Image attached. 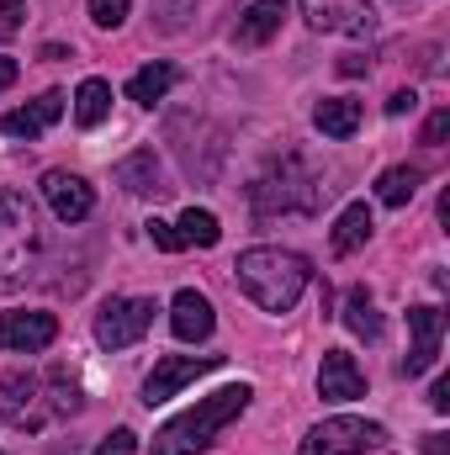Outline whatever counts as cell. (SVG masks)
<instances>
[{"mask_svg":"<svg viewBox=\"0 0 450 455\" xmlns=\"http://www.w3.org/2000/svg\"><path fill=\"white\" fill-rule=\"evenodd\" d=\"M48 387H53V397H48V403H53V413H64V419H69V413H80V403H85V397H80V381L69 376V365H53V371H48Z\"/></svg>","mask_w":450,"mask_h":455,"instance_id":"obj_25","label":"cell"},{"mask_svg":"<svg viewBox=\"0 0 450 455\" xmlns=\"http://www.w3.org/2000/svg\"><path fill=\"white\" fill-rule=\"evenodd\" d=\"M254 387L249 381H233V387H218L213 397H197V408H186L181 419H170L159 435H154V455H197L207 451L228 424L249 408Z\"/></svg>","mask_w":450,"mask_h":455,"instance_id":"obj_2","label":"cell"},{"mask_svg":"<svg viewBox=\"0 0 450 455\" xmlns=\"http://www.w3.org/2000/svg\"><path fill=\"white\" fill-rule=\"evenodd\" d=\"M318 397H329V403H355V397H366V371L355 365L350 349H324V365H318Z\"/></svg>","mask_w":450,"mask_h":455,"instance_id":"obj_12","label":"cell"},{"mask_svg":"<svg viewBox=\"0 0 450 455\" xmlns=\"http://www.w3.org/2000/svg\"><path fill=\"white\" fill-rule=\"evenodd\" d=\"M21 16H27V5H21V0H0V32H16V27H21Z\"/></svg>","mask_w":450,"mask_h":455,"instance_id":"obj_31","label":"cell"},{"mask_svg":"<svg viewBox=\"0 0 450 455\" xmlns=\"http://www.w3.org/2000/svg\"><path fill=\"white\" fill-rule=\"evenodd\" d=\"M446 132H450V112L440 107V112L424 122V143H430V148H440V143H446Z\"/></svg>","mask_w":450,"mask_h":455,"instance_id":"obj_30","label":"cell"},{"mask_svg":"<svg viewBox=\"0 0 450 455\" xmlns=\"http://www.w3.org/2000/svg\"><path fill=\"white\" fill-rule=\"evenodd\" d=\"M218 365H223V355H159L154 371H149V381H143V403L159 408V403H170L181 387H191L197 376H207V371H218Z\"/></svg>","mask_w":450,"mask_h":455,"instance_id":"obj_7","label":"cell"},{"mask_svg":"<svg viewBox=\"0 0 450 455\" xmlns=\"http://www.w3.org/2000/svg\"><path fill=\"white\" fill-rule=\"evenodd\" d=\"M233 281H238V291H244L254 307H265V313H292L297 297H302L308 281H313V265H308L297 249H244V254L233 259Z\"/></svg>","mask_w":450,"mask_h":455,"instance_id":"obj_1","label":"cell"},{"mask_svg":"<svg viewBox=\"0 0 450 455\" xmlns=\"http://www.w3.org/2000/svg\"><path fill=\"white\" fill-rule=\"evenodd\" d=\"M398 5H424V0H398Z\"/></svg>","mask_w":450,"mask_h":455,"instance_id":"obj_37","label":"cell"},{"mask_svg":"<svg viewBox=\"0 0 450 455\" xmlns=\"http://www.w3.org/2000/svg\"><path fill=\"white\" fill-rule=\"evenodd\" d=\"M175 233H181V243H202V249H213V243L223 238V228H218V218H213V212H202V207L181 212V223H175Z\"/></svg>","mask_w":450,"mask_h":455,"instance_id":"obj_24","label":"cell"},{"mask_svg":"<svg viewBox=\"0 0 450 455\" xmlns=\"http://www.w3.org/2000/svg\"><path fill=\"white\" fill-rule=\"evenodd\" d=\"M149 11H154L159 32H186L191 16H197V0H149Z\"/></svg>","mask_w":450,"mask_h":455,"instance_id":"obj_26","label":"cell"},{"mask_svg":"<svg viewBox=\"0 0 450 455\" xmlns=\"http://www.w3.org/2000/svg\"><path fill=\"white\" fill-rule=\"evenodd\" d=\"M292 16V5L286 0H254L244 16H238V43L244 48H265L276 32H281V21Z\"/></svg>","mask_w":450,"mask_h":455,"instance_id":"obj_16","label":"cell"},{"mask_svg":"<svg viewBox=\"0 0 450 455\" xmlns=\"http://www.w3.org/2000/svg\"><path fill=\"white\" fill-rule=\"evenodd\" d=\"M59 116H64V96H59V91H48V96H37L32 107H16V112L0 116V132H5V138H27V143H32V138H43Z\"/></svg>","mask_w":450,"mask_h":455,"instance_id":"obj_15","label":"cell"},{"mask_svg":"<svg viewBox=\"0 0 450 455\" xmlns=\"http://www.w3.org/2000/svg\"><path fill=\"white\" fill-rule=\"evenodd\" d=\"M0 419L21 424V429H43V408H37V376L32 371H11L0 381Z\"/></svg>","mask_w":450,"mask_h":455,"instance_id":"obj_13","label":"cell"},{"mask_svg":"<svg viewBox=\"0 0 450 455\" xmlns=\"http://www.w3.org/2000/svg\"><path fill=\"white\" fill-rule=\"evenodd\" d=\"M430 408H435V413H450V381H435V387H430Z\"/></svg>","mask_w":450,"mask_h":455,"instance_id":"obj_33","label":"cell"},{"mask_svg":"<svg viewBox=\"0 0 450 455\" xmlns=\"http://www.w3.org/2000/svg\"><path fill=\"white\" fill-rule=\"evenodd\" d=\"M117 186L133 191V196H159L165 186H159V159H154V148L127 154V159L117 164Z\"/></svg>","mask_w":450,"mask_h":455,"instance_id":"obj_17","label":"cell"},{"mask_svg":"<svg viewBox=\"0 0 450 455\" xmlns=\"http://www.w3.org/2000/svg\"><path fill=\"white\" fill-rule=\"evenodd\" d=\"M43 196H48V207H53L59 223H85L91 207H96L91 180H80V175H69V170H48V175H43Z\"/></svg>","mask_w":450,"mask_h":455,"instance_id":"obj_11","label":"cell"},{"mask_svg":"<svg viewBox=\"0 0 450 455\" xmlns=\"http://www.w3.org/2000/svg\"><path fill=\"white\" fill-rule=\"evenodd\" d=\"M112 112V85L107 80H85L80 91H75V122L80 127H101Z\"/></svg>","mask_w":450,"mask_h":455,"instance_id":"obj_23","label":"cell"},{"mask_svg":"<svg viewBox=\"0 0 450 455\" xmlns=\"http://www.w3.org/2000/svg\"><path fill=\"white\" fill-rule=\"evenodd\" d=\"M0 455H5V451H0Z\"/></svg>","mask_w":450,"mask_h":455,"instance_id":"obj_38","label":"cell"},{"mask_svg":"<svg viewBox=\"0 0 450 455\" xmlns=\"http://www.w3.org/2000/svg\"><path fill=\"white\" fill-rule=\"evenodd\" d=\"M424 455H450L446 435H430V440H424Z\"/></svg>","mask_w":450,"mask_h":455,"instance_id":"obj_36","label":"cell"},{"mask_svg":"<svg viewBox=\"0 0 450 455\" xmlns=\"http://www.w3.org/2000/svg\"><path fill=\"white\" fill-rule=\"evenodd\" d=\"M371 207L366 202H350L344 212H339V223H334V233H329V243H334V254H355L366 238H371Z\"/></svg>","mask_w":450,"mask_h":455,"instance_id":"obj_19","label":"cell"},{"mask_svg":"<svg viewBox=\"0 0 450 455\" xmlns=\"http://www.w3.org/2000/svg\"><path fill=\"white\" fill-rule=\"evenodd\" d=\"M313 127H318L324 138H350V132L360 127V101H350V96H329V101H318Z\"/></svg>","mask_w":450,"mask_h":455,"instance_id":"obj_20","label":"cell"},{"mask_svg":"<svg viewBox=\"0 0 450 455\" xmlns=\"http://www.w3.org/2000/svg\"><path fill=\"white\" fill-rule=\"evenodd\" d=\"M11 85H16V59L0 53V91H11Z\"/></svg>","mask_w":450,"mask_h":455,"instance_id":"obj_35","label":"cell"},{"mask_svg":"<svg viewBox=\"0 0 450 455\" xmlns=\"http://www.w3.org/2000/svg\"><path fill=\"white\" fill-rule=\"evenodd\" d=\"M133 451H138V435H133V429H112V435L96 445V455H133Z\"/></svg>","mask_w":450,"mask_h":455,"instance_id":"obj_29","label":"cell"},{"mask_svg":"<svg viewBox=\"0 0 450 455\" xmlns=\"http://www.w3.org/2000/svg\"><path fill=\"white\" fill-rule=\"evenodd\" d=\"M324 196H329V186L308 170V159H297V154H286L281 164H270L260 180H254V212L260 218H276V212H318L324 207Z\"/></svg>","mask_w":450,"mask_h":455,"instance_id":"obj_3","label":"cell"},{"mask_svg":"<svg viewBox=\"0 0 450 455\" xmlns=\"http://www.w3.org/2000/svg\"><path fill=\"white\" fill-rule=\"evenodd\" d=\"M91 21L107 27V32L122 27V21H127V0H91Z\"/></svg>","mask_w":450,"mask_h":455,"instance_id":"obj_27","label":"cell"},{"mask_svg":"<svg viewBox=\"0 0 450 455\" xmlns=\"http://www.w3.org/2000/svg\"><path fill=\"white\" fill-rule=\"evenodd\" d=\"M37 254V212L21 191H0V291L27 286Z\"/></svg>","mask_w":450,"mask_h":455,"instance_id":"obj_4","label":"cell"},{"mask_svg":"<svg viewBox=\"0 0 450 455\" xmlns=\"http://www.w3.org/2000/svg\"><path fill=\"white\" fill-rule=\"evenodd\" d=\"M181 80V69L175 64H143L133 80H127V101H138V107H154V101H165L170 96V85Z\"/></svg>","mask_w":450,"mask_h":455,"instance_id":"obj_18","label":"cell"},{"mask_svg":"<svg viewBox=\"0 0 450 455\" xmlns=\"http://www.w3.org/2000/svg\"><path fill=\"white\" fill-rule=\"evenodd\" d=\"M143 228H149V238H154L165 254H181V249H186V243H181V233H175V223H165V218H149Z\"/></svg>","mask_w":450,"mask_h":455,"instance_id":"obj_28","label":"cell"},{"mask_svg":"<svg viewBox=\"0 0 450 455\" xmlns=\"http://www.w3.org/2000/svg\"><path fill=\"white\" fill-rule=\"evenodd\" d=\"M154 302L149 297H112L101 313H96V344L101 349H127L154 329Z\"/></svg>","mask_w":450,"mask_h":455,"instance_id":"obj_6","label":"cell"},{"mask_svg":"<svg viewBox=\"0 0 450 455\" xmlns=\"http://www.w3.org/2000/svg\"><path fill=\"white\" fill-rule=\"evenodd\" d=\"M170 329H175V339L186 344H202L213 339V329H218V318H213V302L202 297V291H175V302H170Z\"/></svg>","mask_w":450,"mask_h":455,"instance_id":"obj_14","label":"cell"},{"mask_svg":"<svg viewBox=\"0 0 450 455\" xmlns=\"http://www.w3.org/2000/svg\"><path fill=\"white\" fill-rule=\"evenodd\" d=\"M419 107V96L414 91H392V101H387V116H403V112H414Z\"/></svg>","mask_w":450,"mask_h":455,"instance_id":"obj_32","label":"cell"},{"mask_svg":"<svg viewBox=\"0 0 450 455\" xmlns=\"http://www.w3.org/2000/svg\"><path fill=\"white\" fill-rule=\"evenodd\" d=\"M419 180H424L419 164H392V170L376 180V202H382V207H408L414 191H419Z\"/></svg>","mask_w":450,"mask_h":455,"instance_id":"obj_21","label":"cell"},{"mask_svg":"<svg viewBox=\"0 0 450 455\" xmlns=\"http://www.w3.org/2000/svg\"><path fill=\"white\" fill-rule=\"evenodd\" d=\"M344 329L360 334V339H382V318H376V302H371L366 286H355V291L344 297Z\"/></svg>","mask_w":450,"mask_h":455,"instance_id":"obj_22","label":"cell"},{"mask_svg":"<svg viewBox=\"0 0 450 455\" xmlns=\"http://www.w3.org/2000/svg\"><path fill=\"white\" fill-rule=\"evenodd\" d=\"M366 69H371V64H366L360 53H350V59H339V75H366Z\"/></svg>","mask_w":450,"mask_h":455,"instance_id":"obj_34","label":"cell"},{"mask_svg":"<svg viewBox=\"0 0 450 455\" xmlns=\"http://www.w3.org/2000/svg\"><path fill=\"white\" fill-rule=\"evenodd\" d=\"M382 445H387V429H382V424L339 413V419H324V424L302 440L297 455H366V451H382Z\"/></svg>","mask_w":450,"mask_h":455,"instance_id":"obj_5","label":"cell"},{"mask_svg":"<svg viewBox=\"0 0 450 455\" xmlns=\"http://www.w3.org/2000/svg\"><path fill=\"white\" fill-rule=\"evenodd\" d=\"M408 334H414V349H408V360H403L398 371H403V376H424V371L440 360L446 313H440V307H408Z\"/></svg>","mask_w":450,"mask_h":455,"instance_id":"obj_9","label":"cell"},{"mask_svg":"<svg viewBox=\"0 0 450 455\" xmlns=\"http://www.w3.org/2000/svg\"><path fill=\"white\" fill-rule=\"evenodd\" d=\"M53 339H59V318L53 313H0V349L37 355Z\"/></svg>","mask_w":450,"mask_h":455,"instance_id":"obj_10","label":"cell"},{"mask_svg":"<svg viewBox=\"0 0 450 455\" xmlns=\"http://www.w3.org/2000/svg\"><path fill=\"white\" fill-rule=\"evenodd\" d=\"M302 16L313 32H344V37H371L376 11L366 0H302Z\"/></svg>","mask_w":450,"mask_h":455,"instance_id":"obj_8","label":"cell"}]
</instances>
